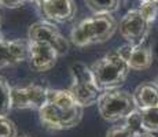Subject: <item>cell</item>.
<instances>
[{"label": "cell", "instance_id": "cell-18", "mask_svg": "<svg viewBox=\"0 0 158 137\" xmlns=\"http://www.w3.org/2000/svg\"><path fill=\"white\" fill-rule=\"evenodd\" d=\"M139 11H140V14L144 17V19L147 21L148 23L154 22V19H156L157 17V4L153 2H150V0H142L140 3V7L138 8Z\"/></svg>", "mask_w": 158, "mask_h": 137}, {"label": "cell", "instance_id": "cell-16", "mask_svg": "<svg viewBox=\"0 0 158 137\" xmlns=\"http://www.w3.org/2000/svg\"><path fill=\"white\" fill-rule=\"evenodd\" d=\"M139 111H140L144 132L148 133L158 132V107L144 108V110H139Z\"/></svg>", "mask_w": 158, "mask_h": 137}, {"label": "cell", "instance_id": "cell-1", "mask_svg": "<svg viewBox=\"0 0 158 137\" xmlns=\"http://www.w3.org/2000/svg\"><path fill=\"white\" fill-rule=\"evenodd\" d=\"M117 30V22L111 14H95L83 19L70 33V40L76 47H87L89 44L105 42Z\"/></svg>", "mask_w": 158, "mask_h": 137}, {"label": "cell", "instance_id": "cell-22", "mask_svg": "<svg viewBox=\"0 0 158 137\" xmlns=\"http://www.w3.org/2000/svg\"><path fill=\"white\" fill-rule=\"evenodd\" d=\"M136 137H154L153 136V133H148V132H144V133H142V135H138Z\"/></svg>", "mask_w": 158, "mask_h": 137}, {"label": "cell", "instance_id": "cell-3", "mask_svg": "<svg viewBox=\"0 0 158 137\" xmlns=\"http://www.w3.org/2000/svg\"><path fill=\"white\" fill-rule=\"evenodd\" d=\"M70 70L73 81L69 91L76 99V102L81 107H87V106L98 103L103 91L96 84L91 67H88L81 62H77L73 63Z\"/></svg>", "mask_w": 158, "mask_h": 137}, {"label": "cell", "instance_id": "cell-21", "mask_svg": "<svg viewBox=\"0 0 158 137\" xmlns=\"http://www.w3.org/2000/svg\"><path fill=\"white\" fill-rule=\"evenodd\" d=\"M29 2H33V0H0V6L6 8H18Z\"/></svg>", "mask_w": 158, "mask_h": 137}, {"label": "cell", "instance_id": "cell-6", "mask_svg": "<svg viewBox=\"0 0 158 137\" xmlns=\"http://www.w3.org/2000/svg\"><path fill=\"white\" fill-rule=\"evenodd\" d=\"M29 41L50 44L55 48L58 55H65L69 50V41L62 36L58 27L50 21H37L29 27Z\"/></svg>", "mask_w": 158, "mask_h": 137}, {"label": "cell", "instance_id": "cell-17", "mask_svg": "<svg viewBox=\"0 0 158 137\" xmlns=\"http://www.w3.org/2000/svg\"><path fill=\"white\" fill-rule=\"evenodd\" d=\"M124 123H125L127 126H128L136 136H138V135H142V133H144L143 123H142L140 111H139L138 108H136L135 111H132V112H131V114L128 115V117L125 118V122H124Z\"/></svg>", "mask_w": 158, "mask_h": 137}, {"label": "cell", "instance_id": "cell-11", "mask_svg": "<svg viewBox=\"0 0 158 137\" xmlns=\"http://www.w3.org/2000/svg\"><path fill=\"white\" fill-rule=\"evenodd\" d=\"M29 42L22 40H4L0 41V67H7L22 62L28 58Z\"/></svg>", "mask_w": 158, "mask_h": 137}, {"label": "cell", "instance_id": "cell-23", "mask_svg": "<svg viewBox=\"0 0 158 137\" xmlns=\"http://www.w3.org/2000/svg\"><path fill=\"white\" fill-rule=\"evenodd\" d=\"M35 3H37V4H41V3H44V2H47V0H33Z\"/></svg>", "mask_w": 158, "mask_h": 137}, {"label": "cell", "instance_id": "cell-24", "mask_svg": "<svg viewBox=\"0 0 158 137\" xmlns=\"http://www.w3.org/2000/svg\"><path fill=\"white\" fill-rule=\"evenodd\" d=\"M150 2H153V3H156V4L158 6V0H150Z\"/></svg>", "mask_w": 158, "mask_h": 137}, {"label": "cell", "instance_id": "cell-20", "mask_svg": "<svg viewBox=\"0 0 158 137\" xmlns=\"http://www.w3.org/2000/svg\"><path fill=\"white\" fill-rule=\"evenodd\" d=\"M106 137H136V135L124 123L120 125V126H113L107 132Z\"/></svg>", "mask_w": 158, "mask_h": 137}, {"label": "cell", "instance_id": "cell-10", "mask_svg": "<svg viewBox=\"0 0 158 137\" xmlns=\"http://www.w3.org/2000/svg\"><path fill=\"white\" fill-rule=\"evenodd\" d=\"M40 11L50 22H68L76 14V6L73 0H47L39 4Z\"/></svg>", "mask_w": 158, "mask_h": 137}, {"label": "cell", "instance_id": "cell-26", "mask_svg": "<svg viewBox=\"0 0 158 137\" xmlns=\"http://www.w3.org/2000/svg\"><path fill=\"white\" fill-rule=\"evenodd\" d=\"M17 137H28V136H17Z\"/></svg>", "mask_w": 158, "mask_h": 137}, {"label": "cell", "instance_id": "cell-7", "mask_svg": "<svg viewBox=\"0 0 158 137\" xmlns=\"http://www.w3.org/2000/svg\"><path fill=\"white\" fill-rule=\"evenodd\" d=\"M47 91L48 88H44L37 84H30L26 87H15L11 92L13 99V108L18 110H40L47 102Z\"/></svg>", "mask_w": 158, "mask_h": 137}, {"label": "cell", "instance_id": "cell-5", "mask_svg": "<svg viewBox=\"0 0 158 137\" xmlns=\"http://www.w3.org/2000/svg\"><path fill=\"white\" fill-rule=\"evenodd\" d=\"M39 117L45 127L52 130H65L78 125L83 117V107L63 108L50 102L39 110Z\"/></svg>", "mask_w": 158, "mask_h": 137}, {"label": "cell", "instance_id": "cell-14", "mask_svg": "<svg viewBox=\"0 0 158 137\" xmlns=\"http://www.w3.org/2000/svg\"><path fill=\"white\" fill-rule=\"evenodd\" d=\"M13 88L8 81L0 75V117H7L13 110V99H11Z\"/></svg>", "mask_w": 158, "mask_h": 137}, {"label": "cell", "instance_id": "cell-8", "mask_svg": "<svg viewBox=\"0 0 158 137\" xmlns=\"http://www.w3.org/2000/svg\"><path fill=\"white\" fill-rule=\"evenodd\" d=\"M150 23L144 19L139 10H129L120 22V33L128 44L140 45L147 36Z\"/></svg>", "mask_w": 158, "mask_h": 137}, {"label": "cell", "instance_id": "cell-4", "mask_svg": "<svg viewBox=\"0 0 158 137\" xmlns=\"http://www.w3.org/2000/svg\"><path fill=\"white\" fill-rule=\"evenodd\" d=\"M98 110L103 119L109 122H115L125 119L132 111L136 110L133 96L128 92L118 89L103 91L98 100Z\"/></svg>", "mask_w": 158, "mask_h": 137}, {"label": "cell", "instance_id": "cell-25", "mask_svg": "<svg viewBox=\"0 0 158 137\" xmlns=\"http://www.w3.org/2000/svg\"><path fill=\"white\" fill-rule=\"evenodd\" d=\"M3 40V37H2V33H0V41H2Z\"/></svg>", "mask_w": 158, "mask_h": 137}, {"label": "cell", "instance_id": "cell-15", "mask_svg": "<svg viewBox=\"0 0 158 137\" xmlns=\"http://www.w3.org/2000/svg\"><path fill=\"white\" fill-rule=\"evenodd\" d=\"M85 4L94 14H111L118 8L120 0H85Z\"/></svg>", "mask_w": 158, "mask_h": 137}, {"label": "cell", "instance_id": "cell-13", "mask_svg": "<svg viewBox=\"0 0 158 137\" xmlns=\"http://www.w3.org/2000/svg\"><path fill=\"white\" fill-rule=\"evenodd\" d=\"M136 108L144 110L151 107H158V88L154 82H143L133 92Z\"/></svg>", "mask_w": 158, "mask_h": 137}, {"label": "cell", "instance_id": "cell-19", "mask_svg": "<svg viewBox=\"0 0 158 137\" xmlns=\"http://www.w3.org/2000/svg\"><path fill=\"white\" fill-rule=\"evenodd\" d=\"M17 127L7 117H0V137H17Z\"/></svg>", "mask_w": 158, "mask_h": 137}, {"label": "cell", "instance_id": "cell-9", "mask_svg": "<svg viewBox=\"0 0 158 137\" xmlns=\"http://www.w3.org/2000/svg\"><path fill=\"white\" fill-rule=\"evenodd\" d=\"M58 52L55 48L51 47L50 44L45 42H37V41H29V52L28 58L30 62V67L39 73L47 71L52 69L56 63Z\"/></svg>", "mask_w": 158, "mask_h": 137}, {"label": "cell", "instance_id": "cell-12", "mask_svg": "<svg viewBox=\"0 0 158 137\" xmlns=\"http://www.w3.org/2000/svg\"><path fill=\"white\" fill-rule=\"evenodd\" d=\"M118 52L124 56L131 70H144L148 69L153 63V54L150 48L144 45L125 44L118 48Z\"/></svg>", "mask_w": 158, "mask_h": 137}, {"label": "cell", "instance_id": "cell-2", "mask_svg": "<svg viewBox=\"0 0 158 137\" xmlns=\"http://www.w3.org/2000/svg\"><path fill=\"white\" fill-rule=\"evenodd\" d=\"M91 70L98 87L102 91H110L124 84L131 69L124 56L115 50L96 60Z\"/></svg>", "mask_w": 158, "mask_h": 137}]
</instances>
